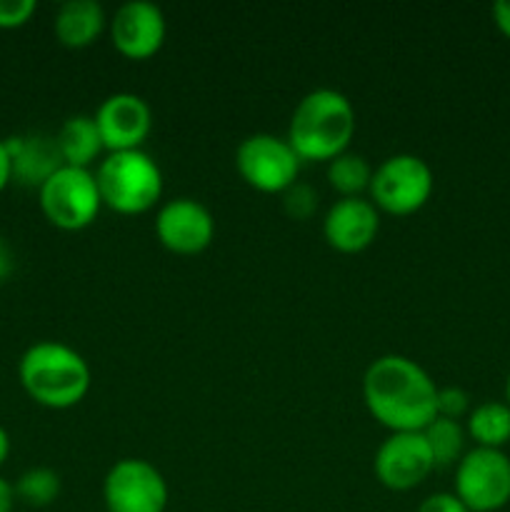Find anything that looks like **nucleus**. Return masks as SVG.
Returning a JSON list of instances; mask_svg holds the SVG:
<instances>
[{"mask_svg": "<svg viewBox=\"0 0 510 512\" xmlns=\"http://www.w3.org/2000/svg\"><path fill=\"white\" fill-rule=\"evenodd\" d=\"M15 488L5 478H0V512H13L15 508Z\"/></svg>", "mask_w": 510, "mask_h": 512, "instance_id": "nucleus-29", "label": "nucleus"}, {"mask_svg": "<svg viewBox=\"0 0 510 512\" xmlns=\"http://www.w3.org/2000/svg\"><path fill=\"white\" fill-rule=\"evenodd\" d=\"M363 400L390 433H423L438 418V385L405 355H380L368 365Z\"/></svg>", "mask_w": 510, "mask_h": 512, "instance_id": "nucleus-1", "label": "nucleus"}, {"mask_svg": "<svg viewBox=\"0 0 510 512\" xmlns=\"http://www.w3.org/2000/svg\"><path fill=\"white\" fill-rule=\"evenodd\" d=\"M423 438L428 443L430 453H433L435 468H448V465H458L460 458L465 455V428L460 420L435 418L428 428L423 430Z\"/></svg>", "mask_w": 510, "mask_h": 512, "instance_id": "nucleus-20", "label": "nucleus"}, {"mask_svg": "<svg viewBox=\"0 0 510 512\" xmlns=\"http://www.w3.org/2000/svg\"><path fill=\"white\" fill-rule=\"evenodd\" d=\"M13 183V173H10V155L5 148V138H0V193Z\"/></svg>", "mask_w": 510, "mask_h": 512, "instance_id": "nucleus-28", "label": "nucleus"}, {"mask_svg": "<svg viewBox=\"0 0 510 512\" xmlns=\"http://www.w3.org/2000/svg\"><path fill=\"white\" fill-rule=\"evenodd\" d=\"M15 273V253L10 248L8 240L0 235V283L10 280V275Z\"/></svg>", "mask_w": 510, "mask_h": 512, "instance_id": "nucleus-26", "label": "nucleus"}, {"mask_svg": "<svg viewBox=\"0 0 510 512\" xmlns=\"http://www.w3.org/2000/svg\"><path fill=\"white\" fill-rule=\"evenodd\" d=\"M40 210L45 220L65 233H78L90 228L103 210L98 180L93 170L63 165L55 175L45 180L38 190Z\"/></svg>", "mask_w": 510, "mask_h": 512, "instance_id": "nucleus-5", "label": "nucleus"}, {"mask_svg": "<svg viewBox=\"0 0 510 512\" xmlns=\"http://www.w3.org/2000/svg\"><path fill=\"white\" fill-rule=\"evenodd\" d=\"M170 490L163 473L143 458H123L103 480L108 512H165Z\"/></svg>", "mask_w": 510, "mask_h": 512, "instance_id": "nucleus-9", "label": "nucleus"}, {"mask_svg": "<svg viewBox=\"0 0 510 512\" xmlns=\"http://www.w3.org/2000/svg\"><path fill=\"white\" fill-rule=\"evenodd\" d=\"M453 493L470 512L503 510L510 503V458L503 450H468L455 465Z\"/></svg>", "mask_w": 510, "mask_h": 512, "instance_id": "nucleus-8", "label": "nucleus"}, {"mask_svg": "<svg viewBox=\"0 0 510 512\" xmlns=\"http://www.w3.org/2000/svg\"><path fill=\"white\" fill-rule=\"evenodd\" d=\"M38 10L35 0H0V30H15L30 23Z\"/></svg>", "mask_w": 510, "mask_h": 512, "instance_id": "nucleus-23", "label": "nucleus"}, {"mask_svg": "<svg viewBox=\"0 0 510 512\" xmlns=\"http://www.w3.org/2000/svg\"><path fill=\"white\" fill-rule=\"evenodd\" d=\"M465 433L473 440L475 448L503 450L510 443V405L488 400L475 405L468 413Z\"/></svg>", "mask_w": 510, "mask_h": 512, "instance_id": "nucleus-18", "label": "nucleus"}, {"mask_svg": "<svg viewBox=\"0 0 510 512\" xmlns=\"http://www.w3.org/2000/svg\"><path fill=\"white\" fill-rule=\"evenodd\" d=\"M380 230V210L365 198H340L328 208L323 235L333 250L343 255L363 253L375 243Z\"/></svg>", "mask_w": 510, "mask_h": 512, "instance_id": "nucleus-14", "label": "nucleus"}, {"mask_svg": "<svg viewBox=\"0 0 510 512\" xmlns=\"http://www.w3.org/2000/svg\"><path fill=\"white\" fill-rule=\"evenodd\" d=\"M108 25L105 8L95 0H68L53 18V33L60 45L70 50H83L103 35Z\"/></svg>", "mask_w": 510, "mask_h": 512, "instance_id": "nucleus-16", "label": "nucleus"}, {"mask_svg": "<svg viewBox=\"0 0 510 512\" xmlns=\"http://www.w3.org/2000/svg\"><path fill=\"white\" fill-rule=\"evenodd\" d=\"M415 512H470L463 505V500L455 493H433L418 505Z\"/></svg>", "mask_w": 510, "mask_h": 512, "instance_id": "nucleus-25", "label": "nucleus"}, {"mask_svg": "<svg viewBox=\"0 0 510 512\" xmlns=\"http://www.w3.org/2000/svg\"><path fill=\"white\" fill-rule=\"evenodd\" d=\"M470 413V395L463 388H438V418L460 420Z\"/></svg>", "mask_w": 510, "mask_h": 512, "instance_id": "nucleus-24", "label": "nucleus"}, {"mask_svg": "<svg viewBox=\"0 0 510 512\" xmlns=\"http://www.w3.org/2000/svg\"><path fill=\"white\" fill-rule=\"evenodd\" d=\"M5 148L10 155V173L13 183L23 188L40 190L50 175L63 168L55 135L45 133H20L5 138Z\"/></svg>", "mask_w": 510, "mask_h": 512, "instance_id": "nucleus-15", "label": "nucleus"}, {"mask_svg": "<svg viewBox=\"0 0 510 512\" xmlns=\"http://www.w3.org/2000/svg\"><path fill=\"white\" fill-rule=\"evenodd\" d=\"M373 168L368 160L358 153H343L328 163V183L340 198H363L370 190Z\"/></svg>", "mask_w": 510, "mask_h": 512, "instance_id": "nucleus-19", "label": "nucleus"}, {"mask_svg": "<svg viewBox=\"0 0 510 512\" xmlns=\"http://www.w3.org/2000/svg\"><path fill=\"white\" fill-rule=\"evenodd\" d=\"M283 208L293 220H308L318 210V193L305 183L290 185L283 193Z\"/></svg>", "mask_w": 510, "mask_h": 512, "instance_id": "nucleus-22", "label": "nucleus"}, {"mask_svg": "<svg viewBox=\"0 0 510 512\" xmlns=\"http://www.w3.org/2000/svg\"><path fill=\"white\" fill-rule=\"evenodd\" d=\"M95 125L108 153L143 150L153 130V110L135 93H113L95 110Z\"/></svg>", "mask_w": 510, "mask_h": 512, "instance_id": "nucleus-13", "label": "nucleus"}, {"mask_svg": "<svg viewBox=\"0 0 510 512\" xmlns=\"http://www.w3.org/2000/svg\"><path fill=\"white\" fill-rule=\"evenodd\" d=\"M15 498L30 508H48L60 498V475L53 468H30L15 480Z\"/></svg>", "mask_w": 510, "mask_h": 512, "instance_id": "nucleus-21", "label": "nucleus"}, {"mask_svg": "<svg viewBox=\"0 0 510 512\" xmlns=\"http://www.w3.org/2000/svg\"><path fill=\"white\" fill-rule=\"evenodd\" d=\"M435 178L430 165L413 153H398L385 158L373 170L370 203L388 215H413L430 200Z\"/></svg>", "mask_w": 510, "mask_h": 512, "instance_id": "nucleus-6", "label": "nucleus"}, {"mask_svg": "<svg viewBox=\"0 0 510 512\" xmlns=\"http://www.w3.org/2000/svg\"><path fill=\"white\" fill-rule=\"evenodd\" d=\"M235 168L240 178L258 193L283 195L298 183L300 158L290 148L288 138L273 133L248 135L235 150Z\"/></svg>", "mask_w": 510, "mask_h": 512, "instance_id": "nucleus-7", "label": "nucleus"}, {"mask_svg": "<svg viewBox=\"0 0 510 512\" xmlns=\"http://www.w3.org/2000/svg\"><path fill=\"white\" fill-rule=\"evenodd\" d=\"M55 143H58L63 165L83 170L93 168V163L105 150L93 115H73L65 120L55 133Z\"/></svg>", "mask_w": 510, "mask_h": 512, "instance_id": "nucleus-17", "label": "nucleus"}, {"mask_svg": "<svg viewBox=\"0 0 510 512\" xmlns=\"http://www.w3.org/2000/svg\"><path fill=\"white\" fill-rule=\"evenodd\" d=\"M18 380L38 405L48 410H68L83 403L93 375L78 350L58 340H40L20 355Z\"/></svg>", "mask_w": 510, "mask_h": 512, "instance_id": "nucleus-3", "label": "nucleus"}, {"mask_svg": "<svg viewBox=\"0 0 510 512\" xmlns=\"http://www.w3.org/2000/svg\"><path fill=\"white\" fill-rule=\"evenodd\" d=\"M493 23L510 40V0H498L493 5Z\"/></svg>", "mask_w": 510, "mask_h": 512, "instance_id": "nucleus-27", "label": "nucleus"}, {"mask_svg": "<svg viewBox=\"0 0 510 512\" xmlns=\"http://www.w3.org/2000/svg\"><path fill=\"white\" fill-rule=\"evenodd\" d=\"M103 208L120 215H143L163 195V173L145 150L108 153L95 170Z\"/></svg>", "mask_w": 510, "mask_h": 512, "instance_id": "nucleus-4", "label": "nucleus"}, {"mask_svg": "<svg viewBox=\"0 0 510 512\" xmlns=\"http://www.w3.org/2000/svg\"><path fill=\"white\" fill-rule=\"evenodd\" d=\"M355 128L358 118L348 95L333 88H318L303 95L295 105L288 125V143L300 163H330L348 153Z\"/></svg>", "mask_w": 510, "mask_h": 512, "instance_id": "nucleus-2", "label": "nucleus"}, {"mask_svg": "<svg viewBox=\"0 0 510 512\" xmlns=\"http://www.w3.org/2000/svg\"><path fill=\"white\" fill-rule=\"evenodd\" d=\"M373 470L383 488L408 493L425 483L435 470V460L423 433H390L375 453Z\"/></svg>", "mask_w": 510, "mask_h": 512, "instance_id": "nucleus-10", "label": "nucleus"}, {"mask_svg": "<svg viewBox=\"0 0 510 512\" xmlns=\"http://www.w3.org/2000/svg\"><path fill=\"white\" fill-rule=\"evenodd\" d=\"M155 235L170 253L198 255L215 238L213 213L195 198L168 200L155 215Z\"/></svg>", "mask_w": 510, "mask_h": 512, "instance_id": "nucleus-11", "label": "nucleus"}, {"mask_svg": "<svg viewBox=\"0 0 510 512\" xmlns=\"http://www.w3.org/2000/svg\"><path fill=\"white\" fill-rule=\"evenodd\" d=\"M113 48L128 60H148L163 48L168 23L163 10L148 0H128L108 20Z\"/></svg>", "mask_w": 510, "mask_h": 512, "instance_id": "nucleus-12", "label": "nucleus"}, {"mask_svg": "<svg viewBox=\"0 0 510 512\" xmlns=\"http://www.w3.org/2000/svg\"><path fill=\"white\" fill-rule=\"evenodd\" d=\"M505 403L510 405V375H508V380H505Z\"/></svg>", "mask_w": 510, "mask_h": 512, "instance_id": "nucleus-31", "label": "nucleus"}, {"mask_svg": "<svg viewBox=\"0 0 510 512\" xmlns=\"http://www.w3.org/2000/svg\"><path fill=\"white\" fill-rule=\"evenodd\" d=\"M8 455H10V435H8V430L0 425V468L5 465Z\"/></svg>", "mask_w": 510, "mask_h": 512, "instance_id": "nucleus-30", "label": "nucleus"}]
</instances>
